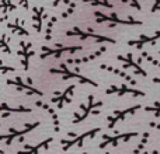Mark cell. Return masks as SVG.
I'll list each match as a JSON object with an SVG mask.
<instances>
[{
    "mask_svg": "<svg viewBox=\"0 0 160 154\" xmlns=\"http://www.w3.org/2000/svg\"><path fill=\"white\" fill-rule=\"evenodd\" d=\"M94 17H96L97 24H104V22H110V27H115V25H142L143 22L141 20L133 18L129 16L128 18H121L117 13H102V11H94Z\"/></svg>",
    "mask_w": 160,
    "mask_h": 154,
    "instance_id": "1",
    "label": "cell"
},
{
    "mask_svg": "<svg viewBox=\"0 0 160 154\" xmlns=\"http://www.w3.org/2000/svg\"><path fill=\"white\" fill-rule=\"evenodd\" d=\"M66 35H68V36H79L80 39H88V38H91V39H94L96 42H112V44L115 42L114 39L108 38V36H104V35H100V34H96L93 30L83 31V30H80V28H78V27H75L72 31H68Z\"/></svg>",
    "mask_w": 160,
    "mask_h": 154,
    "instance_id": "2",
    "label": "cell"
},
{
    "mask_svg": "<svg viewBox=\"0 0 160 154\" xmlns=\"http://www.w3.org/2000/svg\"><path fill=\"white\" fill-rule=\"evenodd\" d=\"M48 18V14L45 11L44 6H34L32 8V14H31V20H32V27L37 32H41L42 31V25L44 21Z\"/></svg>",
    "mask_w": 160,
    "mask_h": 154,
    "instance_id": "3",
    "label": "cell"
},
{
    "mask_svg": "<svg viewBox=\"0 0 160 154\" xmlns=\"http://www.w3.org/2000/svg\"><path fill=\"white\" fill-rule=\"evenodd\" d=\"M159 38H160V31H158V32H156L155 35H152V36L142 34V35H139V38H136V39H132V41H129V45H131V46L142 48L143 45H146V44H153V42L158 41Z\"/></svg>",
    "mask_w": 160,
    "mask_h": 154,
    "instance_id": "4",
    "label": "cell"
},
{
    "mask_svg": "<svg viewBox=\"0 0 160 154\" xmlns=\"http://www.w3.org/2000/svg\"><path fill=\"white\" fill-rule=\"evenodd\" d=\"M79 49H82V48H80V46L66 48V46H61V45H58V48H56V49H49V48H44V55H42V58H45V56H49V55L61 56V53H63V52H75V51H79Z\"/></svg>",
    "mask_w": 160,
    "mask_h": 154,
    "instance_id": "5",
    "label": "cell"
},
{
    "mask_svg": "<svg viewBox=\"0 0 160 154\" xmlns=\"http://www.w3.org/2000/svg\"><path fill=\"white\" fill-rule=\"evenodd\" d=\"M17 10V4H14L11 0H2V21H7L8 14Z\"/></svg>",
    "mask_w": 160,
    "mask_h": 154,
    "instance_id": "6",
    "label": "cell"
},
{
    "mask_svg": "<svg viewBox=\"0 0 160 154\" xmlns=\"http://www.w3.org/2000/svg\"><path fill=\"white\" fill-rule=\"evenodd\" d=\"M7 28L11 31V32L18 34V35H28L27 30L22 27L21 20H20V18H14L11 22H8V24H7Z\"/></svg>",
    "mask_w": 160,
    "mask_h": 154,
    "instance_id": "7",
    "label": "cell"
},
{
    "mask_svg": "<svg viewBox=\"0 0 160 154\" xmlns=\"http://www.w3.org/2000/svg\"><path fill=\"white\" fill-rule=\"evenodd\" d=\"M84 3L94 6V7H104V8H114V4L108 0H83Z\"/></svg>",
    "mask_w": 160,
    "mask_h": 154,
    "instance_id": "8",
    "label": "cell"
},
{
    "mask_svg": "<svg viewBox=\"0 0 160 154\" xmlns=\"http://www.w3.org/2000/svg\"><path fill=\"white\" fill-rule=\"evenodd\" d=\"M56 21H58V17L56 16H51L49 20H48V24H47V30H45V38L49 41L51 36H52V28L53 25L56 24Z\"/></svg>",
    "mask_w": 160,
    "mask_h": 154,
    "instance_id": "9",
    "label": "cell"
},
{
    "mask_svg": "<svg viewBox=\"0 0 160 154\" xmlns=\"http://www.w3.org/2000/svg\"><path fill=\"white\" fill-rule=\"evenodd\" d=\"M76 7H78V3L76 2H72L70 4H68V7L61 13V18H68V17H70L76 11Z\"/></svg>",
    "mask_w": 160,
    "mask_h": 154,
    "instance_id": "10",
    "label": "cell"
},
{
    "mask_svg": "<svg viewBox=\"0 0 160 154\" xmlns=\"http://www.w3.org/2000/svg\"><path fill=\"white\" fill-rule=\"evenodd\" d=\"M121 2L129 4L131 7H133L136 11H141L142 10V6H141V3H139V0H121Z\"/></svg>",
    "mask_w": 160,
    "mask_h": 154,
    "instance_id": "11",
    "label": "cell"
},
{
    "mask_svg": "<svg viewBox=\"0 0 160 154\" xmlns=\"http://www.w3.org/2000/svg\"><path fill=\"white\" fill-rule=\"evenodd\" d=\"M18 6L22 7L24 11H28L30 10V0H18Z\"/></svg>",
    "mask_w": 160,
    "mask_h": 154,
    "instance_id": "12",
    "label": "cell"
},
{
    "mask_svg": "<svg viewBox=\"0 0 160 154\" xmlns=\"http://www.w3.org/2000/svg\"><path fill=\"white\" fill-rule=\"evenodd\" d=\"M2 48H3V49H4V51H7V52H8V51H10V49H8V44H7V35H6V34H3V35H2Z\"/></svg>",
    "mask_w": 160,
    "mask_h": 154,
    "instance_id": "13",
    "label": "cell"
},
{
    "mask_svg": "<svg viewBox=\"0 0 160 154\" xmlns=\"http://www.w3.org/2000/svg\"><path fill=\"white\" fill-rule=\"evenodd\" d=\"M61 3H65V4H70L72 0H52V6L53 7H58Z\"/></svg>",
    "mask_w": 160,
    "mask_h": 154,
    "instance_id": "14",
    "label": "cell"
},
{
    "mask_svg": "<svg viewBox=\"0 0 160 154\" xmlns=\"http://www.w3.org/2000/svg\"><path fill=\"white\" fill-rule=\"evenodd\" d=\"M150 11H152V13H158V11H160V0H155Z\"/></svg>",
    "mask_w": 160,
    "mask_h": 154,
    "instance_id": "15",
    "label": "cell"
}]
</instances>
